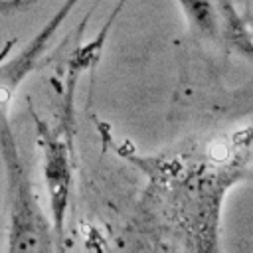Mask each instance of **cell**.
<instances>
[{
	"label": "cell",
	"mask_w": 253,
	"mask_h": 253,
	"mask_svg": "<svg viewBox=\"0 0 253 253\" xmlns=\"http://www.w3.org/2000/svg\"><path fill=\"white\" fill-rule=\"evenodd\" d=\"M38 134L43 154V178L49 196V211L53 235L57 241L63 239L65 215L69 208V190H71V160L69 144L59 138V132L38 123Z\"/></svg>",
	"instance_id": "3"
},
{
	"label": "cell",
	"mask_w": 253,
	"mask_h": 253,
	"mask_svg": "<svg viewBox=\"0 0 253 253\" xmlns=\"http://www.w3.org/2000/svg\"><path fill=\"white\" fill-rule=\"evenodd\" d=\"M79 0H63V4L49 16V20L28 40V43L10 59H0V126L8 125V115L18 87L36 69L38 61L49 49V43L65 18L77 6Z\"/></svg>",
	"instance_id": "2"
},
{
	"label": "cell",
	"mask_w": 253,
	"mask_h": 253,
	"mask_svg": "<svg viewBox=\"0 0 253 253\" xmlns=\"http://www.w3.org/2000/svg\"><path fill=\"white\" fill-rule=\"evenodd\" d=\"M251 30H253V18H251Z\"/></svg>",
	"instance_id": "6"
},
{
	"label": "cell",
	"mask_w": 253,
	"mask_h": 253,
	"mask_svg": "<svg viewBox=\"0 0 253 253\" xmlns=\"http://www.w3.org/2000/svg\"><path fill=\"white\" fill-rule=\"evenodd\" d=\"M190 20L192 28L202 36L215 38L219 34V16L215 8V0H178Z\"/></svg>",
	"instance_id": "4"
},
{
	"label": "cell",
	"mask_w": 253,
	"mask_h": 253,
	"mask_svg": "<svg viewBox=\"0 0 253 253\" xmlns=\"http://www.w3.org/2000/svg\"><path fill=\"white\" fill-rule=\"evenodd\" d=\"M0 154L6 174L8 251H49L55 235L40 206L10 123L0 126Z\"/></svg>",
	"instance_id": "1"
},
{
	"label": "cell",
	"mask_w": 253,
	"mask_h": 253,
	"mask_svg": "<svg viewBox=\"0 0 253 253\" xmlns=\"http://www.w3.org/2000/svg\"><path fill=\"white\" fill-rule=\"evenodd\" d=\"M30 2H34V0H0V10L12 12V10H18V8H22Z\"/></svg>",
	"instance_id": "5"
}]
</instances>
